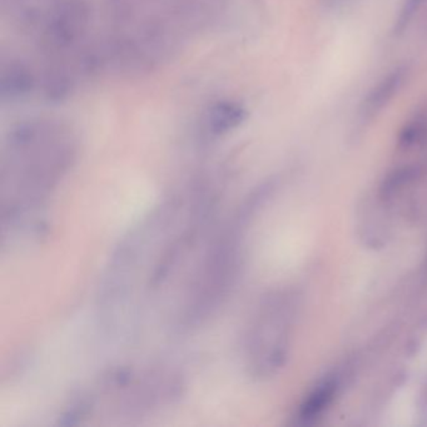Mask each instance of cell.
Segmentation results:
<instances>
[{
    "label": "cell",
    "instance_id": "cell-1",
    "mask_svg": "<svg viewBox=\"0 0 427 427\" xmlns=\"http://www.w3.org/2000/svg\"><path fill=\"white\" fill-rule=\"evenodd\" d=\"M217 192L206 178L168 197L120 242L102 283L100 308L118 326L137 320L196 254L212 226Z\"/></svg>",
    "mask_w": 427,
    "mask_h": 427
},
{
    "label": "cell",
    "instance_id": "cell-2",
    "mask_svg": "<svg viewBox=\"0 0 427 427\" xmlns=\"http://www.w3.org/2000/svg\"><path fill=\"white\" fill-rule=\"evenodd\" d=\"M78 154L73 131L59 120H32L8 134L0 160L1 246L41 238L48 208Z\"/></svg>",
    "mask_w": 427,
    "mask_h": 427
},
{
    "label": "cell",
    "instance_id": "cell-3",
    "mask_svg": "<svg viewBox=\"0 0 427 427\" xmlns=\"http://www.w3.org/2000/svg\"><path fill=\"white\" fill-rule=\"evenodd\" d=\"M104 55L120 70H144L171 59L218 23L227 0H107Z\"/></svg>",
    "mask_w": 427,
    "mask_h": 427
},
{
    "label": "cell",
    "instance_id": "cell-4",
    "mask_svg": "<svg viewBox=\"0 0 427 427\" xmlns=\"http://www.w3.org/2000/svg\"><path fill=\"white\" fill-rule=\"evenodd\" d=\"M180 370L164 363L111 368L79 390L63 412L69 425H111L140 420L172 408L184 394Z\"/></svg>",
    "mask_w": 427,
    "mask_h": 427
},
{
    "label": "cell",
    "instance_id": "cell-5",
    "mask_svg": "<svg viewBox=\"0 0 427 427\" xmlns=\"http://www.w3.org/2000/svg\"><path fill=\"white\" fill-rule=\"evenodd\" d=\"M263 194H254L207 234L178 296L174 328L189 331L206 323L227 301L240 276L248 228Z\"/></svg>",
    "mask_w": 427,
    "mask_h": 427
},
{
    "label": "cell",
    "instance_id": "cell-6",
    "mask_svg": "<svg viewBox=\"0 0 427 427\" xmlns=\"http://www.w3.org/2000/svg\"><path fill=\"white\" fill-rule=\"evenodd\" d=\"M292 317V301L286 294H269L256 308L242 343L243 363L251 377L268 379L283 366Z\"/></svg>",
    "mask_w": 427,
    "mask_h": 427
},
{
    "label": "cell",
    "instance_id": "cell-7",
    "mask_svg": "<svg viewBox=\"0 0 427 427\" xmlns=\"http://www.w3.org/2000/svg\"><path fill=\"white\" fill-rule=\"evenodd\" d=\"M408 69L399 67L385 75L382 79L368 92L366 98L362 102L360 115L362 120H371L376 114L380 113L388 106L390 100L394 98L400 91L404 82L406 79Z\"/></svg>",
    "mask_w": 427,
    "mask_h": 427
},
{
    "label": "cell",
    "instance_id": "cell-8",
    "mask_svg": "<svg viewBox=\"0 0 427 427\" xmlns=\"http://www.w3.org/2000/svg\"><path fill=\"white\" fill-rule=\"evenodd\" d=\"M337 390V383L334 379L321 382L312 392H310L307 397L303 401L298 411V419L302 422L307 424L316 420L319 416L323 414V411L331 405Z\"/></svg>",
    "mask_w": 427,
    "mask_h": 427
},
{
    "label": "cell",
    "instance_id": "cell-9",
    "mask_svg": "<svg viewBox=\"0 0 427 427\" xmlns=\"http://www.w3.org/2000/svg\"><path fill=\"white\" fill-rule=\"evenodd\" d=\"M425 0H406L404 7L401 8L399 18L396 20L395 24V34H401L406 28L411 19L414 18L415 13L420 9L421 6L424 4Z\"/></svg>",
    "mask_w": 427,
    "mask_h": 427
},
{
    "label": "cell",
    "instance_id": "cell-10",
    "mask_svg": "<svg viewBox=\"0 0 427 427\" xmlns=\"http://www.w3.org/2000/svg\"><path fill=\"white\" fill-rule=\"evenodd\" d=\"M421 133H422L421 124H419V123L417 124H410L404 129V132L401 134V143L404 146H410L420 138Z\"/></svg>",
    "mask_w": 427,
    "mask_h": 427
}]
</instances>
